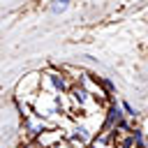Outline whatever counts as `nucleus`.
I'll use <instances>...</instances> for the list:
<instances>
[{
	"mask_svg": "<svg viewBox=\"0 0 148 148\" xmlns=\"http://www.w3.org/2000/svg\"><path fill=\"white\" fill-rule=\"evenodd\" d=\"M69 5H72V0H51L49 2V12L53 16H58V14H65L69 9Z\"/></svg>",
	"mask_w": 148,
	"mask_h": 148,
	"instance_id": "nucleus-5",
	"label": "nucleus"
},
{
	"mask_svg": "<svg viewBox=\"0 0 148 148\" xmlns=\"http://www.w3.org/2000/svg\"><path fill=\"white\" fill-rule=\"evenodd\" d=\"M42 92V72H30L25 74L16 88H14V102H25V104H35L37 95Z\"/></svg>",
	"mask_w": 148,
	"mask_h": 148,
	"instance_id": "nucleus-2",
	"label": "nucleus"
},
{
	"mask_svg": "<svg viewBox=\"0 0 148 148\" xmlns=\"http://www.w3.org/2000/svg\"><path fill=\"white\" fill-rule=\"evenodd\" d=\"M74 83V76H67L65 67H49L42 72V90L51 95H67Z\"/></svg>",
	"mask_w": 148,
	"mask_h": 148,
	"instance_id": "nucleus-1",
	"label": "nucleus"
},
{
	"mask_svg": "<svg viewBox=\"0 0 148 148\" xmlns=\"http://www.w3.org/2000/svg\"><path fill=\"white\" fill-rule=\"evenodd\" d=\"M16 148H21V146H16Z\"/></svg>",
	"mask_w": 148,
	"mask_h": 148,
	"instance_id": "nucleus-9",
	"label": "nucleus"
},
{
	"mask_svg": "<svg viewBox=\"0 0 148 148\" xmlns=\"http://www.w3.org/2000/svg\"><path fill=\"white\" fill-rule=\"evenodd\" d=\"M62 139H67V134H65V130L62 127H56V125H51L49 130H44L35 141H39L42 143V148H53L58 141H62Z\"/></svg>",
	"mask_w": 148,
	"mask_h": 148,
	"instance_id": "nucleus-4",
	"label": "nucleus"
},
{
	"mask_svg": "<svg viewBox=\"0 0 148 148\" xmlns=\"http://www.w3.org/2000/svg\"><path fill=\"white\" fill-rule=\"evenodd\" d=\"M21 148H42V143L39 141H23Z\"/></svg>",
	"mask_w": 148,
	"mask_h": 148,
	"instance_id": "nucleus-8",
	"label": "nucleus"
},
{
	"mask_svg": "<svg viewBox=\"0 0 148 148\" xmlns=\"http://www.w3.org/2000/svg\"><path fill=\"white\" fill-rule=\"evenodd\" d=\"M99 81H102V86H104V90H106L109 95H111V92L116 90V86H113V81H111L109 76H99Z\"/></svg>",
	"mask_w": 148,
	"mask_h": 148,
	"instance_id": "nucleus-7",
	"label": "nucleus"
},
{
	"mask_svg": "<svg viewBox=\"0 0 148 148\" xmlns=\"http://www.w3.org/2000/svg\"><path fill=\"white\" fill-rule=\"evenodd\" d=\"M51 127V123L46 120V118H42V116H37V113H32V116H28V118H21V130H23V134H25V139L23 141H35L44 130H49Z\"/></svg>",
	"mask_w": 148,
	"mask_h": 148,
	"instance_id": "nucleus-3",
	"label": "nucleus"
},
{
	"mask_svg": "<svg viewBox=\"0 0 148 148\" xmlns=\"http://www.w3.org/2000/svg\"><path fill=\"white\" fill-rule=\"evenodd\" d=\"M120 106H123V111H125V116H127V118H136V109H134L127 99H123V102H120Z\"/></svg>",
	"mask_w": 148,
	"mask_h": 148,
	"instance_id": "nucleus-6",
	"label": "nucleus"
}]
</instances>
